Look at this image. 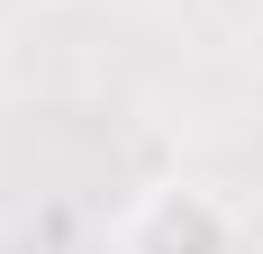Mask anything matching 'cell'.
Returning <instances> with one entry per match:
<instances>
[{"label": "cell", "instance_id": "1", "mask_svg": "<svg viewBox=\"0 0 263 254\" xmlns=\"http://www.w3.org/2000/svg\"><path fill=\"white\" fill-rule=\"evenodd\" d=\"M118 254H236V209L200 182H163L127 209Z\"/></svg>", "mask_w": 263, "mask_h": 254}, {"label": "cell", "instance_id": "2", "mask_svg": "<svg viewBox=\"0 0 263 254\" xmlns=\"http://www.w3.org/2000/svg\"><path fill=\"white\" fill-rule=\"evenodd\" d=\"M254 9H263V0H254Z\"/></svg>", "mask_w": 263, "mask_h": 254}]
</instances>
